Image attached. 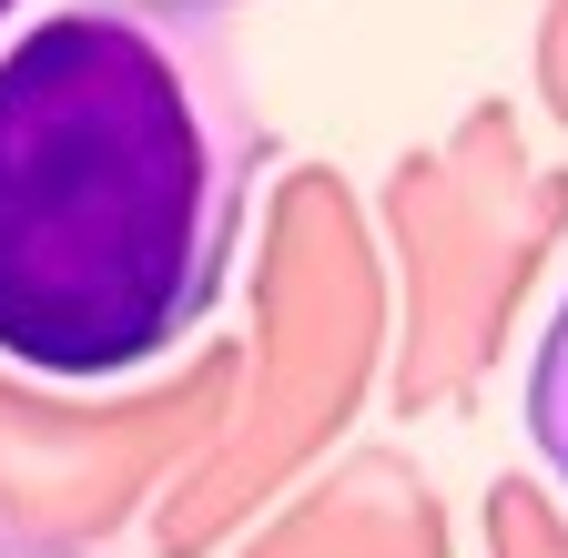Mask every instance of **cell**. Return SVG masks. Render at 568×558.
I'll use <instances>...</instances> for the list:
<instances>
[{
    "instance_id": "7a4b0ae2",
    "label": "cell",
    "mask_w": 568,
    "mask_h": 558,
    "mask_svg": "<svg viewBox=\"0 0 568 558\" xmlns=\"http://www.w3.org/2000/svg\"><path fill=\"white\" fill-rule=\"evenodd\" d=\"M518 416H528L538 477L568 498V295L548 305V325H538V345H528V396H518Z\"/></svg>"
},
{
    "instance_id": "3957f363",
    "label": "cell",
    "mask_w": 568,
    "mask_h": 558,
    "mask_svg": "<svg viewBox=\"0 0 568 558\" xmlns=\"http://www.w3.org/2000/svg\"><path fill=\"white\" fill-rule=\"evenodd\" d=\"M11 11H21V0H0V21H11Z\"/></svg>"
},
{
    "instance_id": "6da1fadb",
    "label": "cell",
    "mask_w": 568,
    "mask_h": 558,
    "mask_svg": "<svg viewBox=\"0 0 568 558\" xmlns=\"http://www.w3.org/2000/svg\"><path fill=\"white\" fill-rule=\"evenodd\" d=\"M264 0H61L0 41V366L122 386L224 305L264 183Z\"/></svg>"
}]
</instances>
